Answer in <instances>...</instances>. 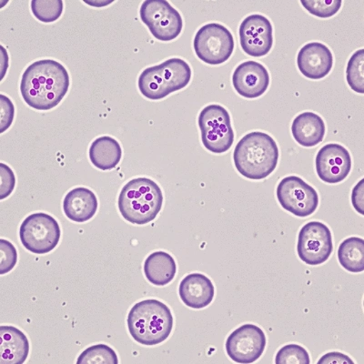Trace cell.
Listing matches in <instances>:
<instances>
[{"instance_id":"26","label":"cell","mask_w":364,"mask_h":364,"mask_svg":"<svg viewBox=\"0 0 364 364\" xmlns=\"http://www.w3.org/2000/svg\"><path fill=\"white\" fill-rule=\"evenodd\" d=\"M364 50H357L350 57L346 68L348 85L357 93H364Z\"/></svg>"},{"instance_id":"19","label":"cell","mask_w":364,"mask_h":364,"mask_svg":"<svg viewBox=\"0 0 364 364\" xmlns=\"http://www.w3.org/2000/svg\"><path fill=\"white\" fill-rule=\"evenodd\" d=\"M29 353L26 334L13 326L0 327V364H22Z\"/></svg>"},{"instance_id":"7","label":"cell","mask_w":364,"mask_h":364,"mask_svg":"<svg viewBox=\"0 0 364 364\" xmlns=\"http://www.w3.org/2000/svg\"><path fill=\"white\" fill-rule=\"evenodd\" d=\"M197 57L204 63L218 66L225 63L233 53L232 32L219 23H210L198 31L193 41Z\"/></svg>"},{"instance_id":"3","label":"cell","mask_w":364,"mask_h":364,"mask_svg":"<svg viewBox=\"0 0 364 364\" xmlns=\"http://www.w3.org/2000/svg\"><path fill=\"white\" fill-rule=\"evenodd\" d=\"M173 324L171 309L155 299L138 302L128 315L129 333L142 346H154L164 343L170 337Z\"/></svg>"},{"instance_id":"18","label":"cell","mask_w":364,"mask_h":364,"mask_svg":"<svg viewBox=\"0 0 364 364\" xmlns=\"http://www.w3.org/2000/svg\"><path fill=\"white\" fill-rule=\"evenodd\" d=\"M99 207L95 193L89 188H73L63 200V210L68 219L75 223H86L92 219Z\"/></svg>"},{"instance_id":"6","label":"cell","mask_w":364,"mask_h":364,"mask_svg":"<svg viewBox=\"0 0 364 364\" xmlns=\"http://www.w3.org/2000/svg\"><path fill=\"white\" fill-rule=\"evenodd\" d=\"M204 148L211 154H222L229 151L234 142L230 113L223 106L209 105L201 110L198 119Z\"/></svg>"},{"instance_id":"32","label":"cell","mask_w":364,"mask_h":364,"mask_svg":"<svg viewBox=\"0 0 364 364\" xmlns=\"http://www.w3.org/2000/svg\"><path fill=\"white\" fill-rule=\"evenodd\" d=\"M329 363H338V364H354L350 357L346 355V354L333 352L325 354L320 360H318V364H329Z\"/></svg>"},{"instance_id":"29","label":"cell","mask_w":364,"mask_h":364,"mask_svg":"<svg viewBox=\"0 0 364 364\" xmlns=\"http://www.w3.org/2000/svg\"><path fill=\"white\" fill-rule=\"evenodd\" d=\"M18 252L14 245L6 240H0V274H6L17 264Z\"/></svg>"},{"instance_id":"15","label":"cell","mask_w":364,"mask_h":364,"mask_svg":"<svg viewBox=\"0 0 364 364\" xmlns=\"http://www.w3.org/2000/svg\"><path fill=\"white\" fill-rule=\"evenodd\" d=\"M232 85L239 95L246 99H257L262 96L269 86L267 68L256 61H246L234 70Z\"/></svg>"},{"instance_id":"16","label":"cell","mask_w":364,"mask_h":364,"mask_svg":"<svg viewBox=\"0 0 364 364\" xmlns=\"http://www.w3.org/2000/svg\"><path fill=\"white\" fill-rule=\"evenodd\" d=\"M297 65L304 77L314 80H321L327 77L333 68V53L327 46L320 42H311L299 51Z\"/></svg>"},{"instance_id":"2","label":"cell","mask_w":364,"mask_h":364,"mask_svg":"<svg viewBox=\"0 0 364 364\" xmlns=\"http://www.w3.org/2000/svg\"><path fill=\"white\" fill-rule=\"evenodd\" d=\"M277 143L272 136L252 132L240 139L233 152L234 165L243 177L261 181L272 173L279 161Z\"/></svg>"},{"instance_id":"31","label":"cell","mask_w":364,"mask_h":364,"mask_svg":"<svg viewBox=\"0 0 364 364\" xmlns=\"http://www.w3.org/2000/svg\"><path fill=\"white\" fill-rule=\"evenodd\" d=\"M0 109H1V120H0V132L3 133L11 126L14 119L15 108L11 100L5 95H0Z\"/></svg>"},{"instance_id":"23","label":"cell","mask_w":364,"mask_h":364,"mask_svg":"<svg viewBox=\"0 0 364 364\" xmlns=\"http://www.w3.org/2000/svg\"><path fill=\"white\" fill-rule=\"evenodd\" d=\"M338 259L346 271L353 273L364 271V240L357 237L344 240L338 249Z\"/></svg>"},{"instance_id":"30","label":"cell","mask_w":364,"mask_h":364,"mask_svg":"<svg viewBox=\"0 0 364 364\" xmlns=\"http://www.w3.org/2000/svg\"><path fill=\"white\" fill-rule=\"evenodd\" d=\"M1 184H0V199L4 200L12 193L16 185L15 175L8 165L0 164Z\"/></svg>"},{"instance_id":"24","label":"cell","mask_w":364,"mask_h":364,"mask_svg":"<svg viewBox=\"0 0 364 364\" xmlns=\"http://www.w3.org/2000/svg\"><path fill=\"white\" fill-rule=\"evenodd\" d=\"M77 364H118L119 359L115 350L106 344H97L87 348L80 354Z\"/></svg>"},{"instance_id":"4","label":"cell","mask_w":364,"mask_h":364,"mask_svg":"<svg viewBox=\"0 0 364 364\" xmlns=\"http://www.w3.org/2000/svg\"><path fill=\"white\" fill-rule=\"evenodd\" d=\"M164 204L161 188L148 178L129 181L120 191L118 206L127 222L145 225L154 222Z\"/></svg>"},{"instance_id":"11","label":"cell","mask_w":364,"mask_h":364,"mask_svg":"<svg viewBox=\"0 0 364 364\" xmlns=\"http://www.w3.org/2000/svg\"><path fill=\"white\" fill-rule=\"evenodd\" d=\"M333 250V235L328 226L320 222H311L299 233V258L308 265L323 264L329 259Z\"/></svg>"},{"instance_id":"33","label":"cell","mask_w":364,"mask_h":364,"mask_svg":"<svg viewBox=\"0 0 364 364\" xmlns=\"http://www.w3.org/2000/svg\"><path fill=\"white\" fill-rule=\"evenodd\" d=\"M363 182L362 180L358 184L354 187L352 193V201L354 209H355L360 214L363 215V201H364V193H363Z\"/></svg>"},{"instance_id":"25","label":"cell","mask_w":364,"mask_h":364,"mask_svg":"<svg viewBox=\"0 0 364 364\" xmlns=\"http://www.w3.org/2000/svg\"><path fill=\"white\" fill-rule=\"evenodd\" d=\"M31 11L34 17L43 23L57 21L63 15V0H32Z\"/></svg>"},{"instance_id":"14","label":"cell","mask_w":364,"mask_h":364,"mask_svg":"<svg viewBox=\"0 0 364 364\" xmlns=\"http://www.w3.org/2000/svg\"><path fill=\"white\" fill-rule=\"evenodd\" d=\"M315 167L318 177L325 183H340L352 170V158L343 146L330 143L318 151Z\"/></svg>"},{"instance_id":"12","label":"cell","mask_w":364,"mask_h":364,"mask_svg":"<svg viewBox=\"0 0 364 364\" xmlns=\"http://www.w3.org/2000/svg\"><path fill=\"white\" fill-rule=\"evenodd\" d=\"M266 343V336L261 328L255 324H245L228 337L226 353L237 363H253L261 358Z\"/></svg>"},{"instance_id":"20","label":"cell","mask_w":364,"mask_h":364,"mask_svg":"<svg viewBox=\"0 0 364 364\" xmlns=\"http://www.w3.org/2000/svg\"><path fill=\"white\" fill-rule=\"evenodd\" d=\"M326 127L321 117L314 112H304L296 117L291 124L295 141L305 148H311L323 141Z\"/></svg>"},{"instance_id":"13","label":"cell","mask_w":364,"mask_h":364,"mask_svg":"<svg viewBox=\"0 0 364 364\" xmlns=\"http://www.w3.org/2000/svg\"><path fill=\"white\" fill-rule=\"evenodd\" d=\"M239 36L243 51L250 57L262 58L272 50V25L264 16L253 14L243 19L240 26Z\"/></svg>"},{"instance_id":"17","label":"cell","mask_w":364,"mask_h":364,"mask_svg":"<svg viewBox=\"0 0 364 364\" xmlns=\"http://www.w3.org/2000/svg\"><path fill=\"white\" fill-rule=\"evenodd\" d=\"M178 294L186 306L203 309L209 306L215 295L213 282L201 273H191L182 279Z\"/></svg>"},{"instance_id":"28","label":"cell","mask_w":364,"mask_h":364,"mask_svg":"<svg viewBox=\"0 0 364 364\" xmlns=\"http://www.w3.org/2000/svg\"><path fill=\"white\" fill-rule=\"evenodd\" d=\"M276 364H310V355L306 350L298 344H288L276 354Z\"/></svg>"},{"instance_id":"9","label":"cell","mask_w":364,"mask_h":364,"mask_svg":"<svg viewBox=\"0 0 364 364\" xmlns=\"http://www.w3.org/2000/svg\"><path fill=\"white\" fill-rule=\"evenodd\" d=\"M139 17L158 41H174L183 28L180 13L166 0H146L141 6Z\"/></svg>"},{"instance_id":"27","label":"cell","mask_w":364,"mask_h":364,"mask_svg":"<svg viewBox=\"0 0 364 364\" xmlns=\"http://www.w3.org/2000/svg\"><path fill=\"white\" fill-rule=\"evenodd\" d=\"M301 3L309 13L321 18L333 17L343 5L341 0H301Z\"/></svg>"},{"instance_id":"8","label":"cell","mask_w":364,"mask_h":364,"mask_svg":"<svg viewBox=\"0 0 364 364\" xmlns=\"http://www.w3.org/2000/svg\"><path fill=\"white\" fill-rule=\"evenodd\" d=\"M60 236V227L57 220L43 213L26 218L19 229L22 245L38 255H46L56 248Z\"/></svg>"},{"instance_id":"10","label":"cell","mask_w":364,"mask_h":364,"mask_svg":"<svg viewBox=\"0 0 364 364\" xmlns=\"http://www.w3.org/2000/svg\"><path fill=\"white\" fill-rule=\"evenodd\" d=\"M276 194L281 206L297 217L313 215L318 206L316 190L297 176L282 178Z\"/></svg>"},{"instance_id":"5","label":"cell","mask_w":364,"mask_h":364,"mask_svg":"<svg viewBox=\"0 0 364 364\" xmlns=\"http://www.w3.org/2000/svg\"><path fill=\"white\" fill-rule=\"evenodd\" d=\"M191 75V68L186 61L178 58H170L143 70L139 77V90L149 100H162L186 87Z\"/></svg>"},{"instance_id":"21","label":"cell","mask_w":364,"mask_h":364,"mask_svg":"<svg viewBox=\"0 0 364 364\" xmlns=\"http://www.w3.org/2000/svg\"><path fill=\"white\" fill-rule=\"evenodd\" d=\"M89 156L91 164L99 170H113L122 161V146L112 136H100L91 143Z\"/></svg>"},{"instance_id":"1","label":"cell","mask_w":364,"mask_h":364,"mask_svg":"<svg viewBox=\"0 0 364 364\" xmlns=\"http://www.w3.org/2000/svg\"><path fill=\"white\" fill-rule=\"evenodd\" d=\"M70 84V75L63 64L41 60L29 65L23 73L21 93L31 108L46 112L63 102Z\"/></svg>"},{"instance_id":"22","label":"cell","mask_w":364,"mask_h":364,"mask_svg":"<svg viewBox=\"0 0 364 364\" xmlns=\"http://www.w3.org/2000/svg\"><path fill=\"white\" fill-rule=\"evenodd\" d=\"M177 265L173 257L165 252H156L146 259L144 273L151 284L165 286L171 284L176 275Z\"/></svg>"}]
</instances>
